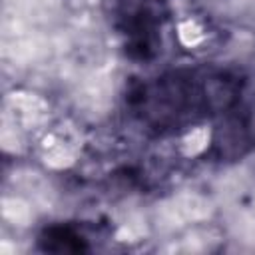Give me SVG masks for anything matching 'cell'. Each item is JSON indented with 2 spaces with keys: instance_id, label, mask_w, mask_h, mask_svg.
I'll return each mask as SVG.
<instances>
[{
  "instance_id": "cell-1",
  "label": "cell",
  "mask_w": 255,
  "mask_h": 255,
  "mask_svg": "<svg viewBox=\"0 0 255 255\" xmlns=\"http://www.w3.org/2000/svg\"><path fill=\"white\" fill-rule=\"evenodd\" d=\"M78 147L80 143L76 139V133L64 126L50 129L40 143L42 157L52 167H68L70 163H74L78 155Z\"/></svg>"
},
{
  "instance_id": "cell-2",
  "label": "cell",
  "mask_w": 255,
  "mask_h": 255,
  "mask_svg": "<svg viewBox=\"0 0 255 255\" xmlns=\"http://www.w3.org/2000/svg\"><path fill=\"white\" fill-rule=\"evenodd\" d=\"M209 139H211V131H209V128H205V126H197V128L189 129V131L183 135V139H181V149H183L185 155L193 157V155L201 153V151L209 145Z\"/></svg>"
},
{
  "instance_id": "cell-3",
  "label": "cell",
  "mask_w": 255,
  "mask_h": 255,
  "mask_svg": "<svg viewBox=\"0 0 255 255\" xmlns=\"http://www.w3.org/2000/svg\"><path fill=\"white\" fill-rule=\"evenodd\" d=\"M179 40L185 44V46H197L201 40H203V28L195 22V20H185L179 24Z\"/></svg>"
}]
</instances>
